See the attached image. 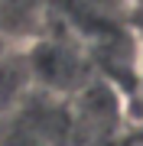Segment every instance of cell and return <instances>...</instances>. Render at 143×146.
Masks as SVG:
<instances>
[{
	"label": "cell",
	"instance_id": "obj_1",
	"mask_svg": "<svg viewBox=\"0 0 143 146\" xmlns=\"http://www.w3.org/2000/svg\"><path fill=\"white\" fill-rule=\"evenodd\" d=\"M23 46H26L29 72H33V88L43 91L46 98L69 101V98H78L91 81H98L85 46L52 16Z\"/></svg>",
	"mask_w": 143,
	"mask_h": 146
},
{
	"label": "cell",
	"instance_id": "obj_2",
	"mask_svg": "<svg viewBox=\"0 0 143 146\" xmlns=\"http://www.w3.org/2000/svg\"><path fill=\"white\" fill-rule=\"evenodd\" d=\"M33 72L26 46L20 42H0V120L20 114V107L33 98Z\"/></svg>",
	"mask_w": 143,
	"mask_h": 146
}]
</instances>
